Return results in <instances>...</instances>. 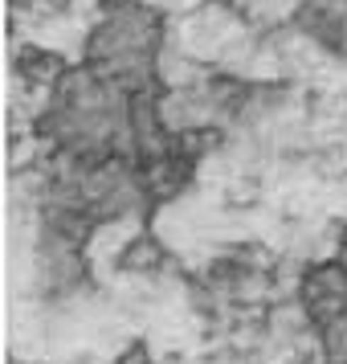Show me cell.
Instances as JSON below:
<instances>
[{
	"label": "cell",
	"mask_w": 347,
	"mask_h": 364,
	"mask_svg": "<svg viewBox=\"0 0 347 364\" xmlns=\"http://www.w3.org/2000/svg\"><path fill=\"white\" fill-rule=\"evenodd\" d=\"M294 295L319 328L335 323L339 315H347V262L339 254L311 258L302 266V279H298Z\"/></svg>",
	"instance_id": "6da1fadb"
},
{
	"label": "cell",
	"mask_w": 347,
	"mask_h": 364,
	"mask_svg": "<svg viewBox=\"0 0 347 364\" xmlns=\"http://www.w3.org/2000/svg\"><path fill=\"white\" fill-rule=\"evenodd\" d=\"M290 29L314 41L331 62H347V0H302Z\"/></svg>",
	"instance_id": "7a4b0ae2"
}]
</instances>
